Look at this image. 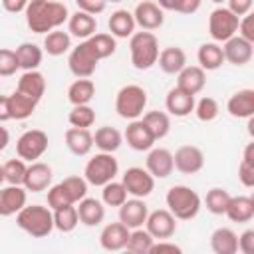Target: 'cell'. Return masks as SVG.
Returning a JSON list of instances; mask_svg holds the SVG:
<instances>
[{
	"instance_id": "cell-5",
	"label": "cell",
	"mask_w": 254,
	"mask_h": 254,
	"mask_svg": "<svg viewBox=\"0 0 254 254\" xmlns=\"http://www.w3.org/2000/svg\"><path fill=\"white\" fill-rule=\"evenodd\" d=\"M145 107H147V91L137 83L123 85L115 95V111L121 119H129V121L139 119Z\"/></svg>"
},
{
	"instance_id": "cell-61",
	"label": "cell",
	"mask_w": 254,
	"mask_h": 254,
	"mask_svg": "<svg viewBox=\"0 0 254 254\" xmlns=\"http://www.w3.org/2000/svg\"><path fill=\"white\" fill-rule=\"evenodd\" d=\"M2 183H4V169H2V165H0V187H2Z\"/></svg>"
},
{
	"instance_id": "cell-1",
	"label": "cell",
	"mask_w": 254,
	"mask_h": 254,
	"mask_svg": "<svg viewBox=\"0 0 254 254\" xmlns=\"http://www.w3.org/2000/svg\"><path fill=\"white\" fill-rule=\"evenodd\" d=\"M26 24L34 34H48L67 22V6L60 0H30L26 10Z\"/></svg>"
},
{
	"instance_id": "cell-20",
	"label": "cell",
	"mask_w": 254,
	"mask_h": 254,
	"mask_svg": "<svg viewBox=\"0 0 254 254\" xmlns=\"http://www.w3.org/2000/svg\"><path fill=\"white\" fill-rule=\"evenodd\" d=\"M28 190L22 185H8L0 187V216H14L24 204Z\"/></svg>"
},
{
	"instance_id": "cell-16",
	"label": "cell",
	"mask_w": 254,
	"mask_h": 254,
	"mask_svg": "<svg viewBox=\"0 0 254 254\" xmlns=\"http://www.w3.org/2000/svg\"><path fill=\"white\" fill-rule=\"evenodd\" d=\"M145 169L155 179H167L175 171L173 153L165 147H151L147 153V159H145Z\"/></svg>"
},
{
	"instance_id": "cell-63",
	"label": "cell",
	"mask_w": 254,
	"mask_h": 254,
	"mask_svg": "<svg viewBox=\"0 0 254 254\" xmlns=\"http://www.w3.org/2000/svg\"><path fill=\"white\" fill-rule=\"evenodd\" d=\"M105 2H121V0H105Z\"/></svg>"
},
{
	"instance_id": "cell-33",
	"label": "cell",
	"mask_w": 254,
	"mask_h": 254,
	"mask_svg": "<svg viewBox=\"0 0 254 254\" xmlns=\"http://www.w3.org/2000/svg\"><path fill=\"white\" fill-rule=\"evenodd\" d=\"M36 105H38V101H36V99H32V97H28V95L20 93L18 89H16L14 93H10V95H8L10 119L24 121V119L32 117V115H34V111H36Z\"/></svg>"
},
{
	"instance_id": "cell-9",
	"label": "cell",
	"mask_w": 254,
	"mask_h": 254,
	"mask_svg": "<svg viewBox=\"0 0 254 254\" xmlns=\"http://www.w3.org/2000/svg\"><path fill=\"white\" fill-rule=\"evenodd\" d=\"M48 135L42 129H28L16 141V153L24 161H38L48 151Z\"/></svg>"
},
{
	"instance_id": "cell-15",
	"label": "cell",
	"mask_w": 254,
	"mask_h": 254,
	"mask_svg": "<svg viewBox=\"0 0 254 254\" xmlns=\"http://www.w3.org/2000/svg\"><path fill=\"white\" fill-rule=\"evenodd\" d=\"M54 179V171L48 163L42 161H32L26 169V177H24V189L30 192H42L46 189H50Z\"/></svg>"
},
{
	"instance_id": "cell-37",
	"label": "cell",
	"mask_w": 254,
	"mask_h": 254,
	"mask_svg": "<svg viewBox=\"0 0 254 254\" xmlns=\"http://www.w3.org/2000/svg\"><path fill=\"white\" fill-rule=\"evenodd\" d=\"M69 48H71V36H69V32H64L60 28L48 32L44 38V52L48 56H54V58L64 56Z\"/></svg>"
},
{
	"instance_id": "cell-49",
	"label": "cell",
	"mask_w": 254,
	"mask_h": 254,
	"mask_svg": "<svg viewBox=\"0 0 254 254\" xmlns=\"http://www.w3.org/2000/svg\"><path fill=\"white\" fill-rule=\"evenodd\" d=\"M65 204H73V202H71L67 190L62 187V183H58L54 187L50 185V189H48V206L54 210V208H60V206H65Z\"/></svg>"
},
{
	"instance_id": "cell-51",
	"label": "cell",
	"mask_w": 254,
	"mask_h": 254,
	"mask_svg": "<svg viewBox=\"0 0 254 254\" xmlns=\"http://www.w3.org/2000/svg\"><path fill=\"white\" fill-rule=\"evenodd\" d=\"M238 181L246 187V189H252L254 187V163H248V161H240L238 165Z\"/></svg>"
},
{
	"instance_id": "cell-26",
	"label": "cell",
	"mask_w": 254,
	"mask_h": 254,
	"mask_svg": "<svg viewBox=\"0 0 254 254\" xmlns=\"http://www.w3.org/2000/svg\"><path fill=\"white\" fill-rule=\"evenodd\" d=\"M224 214H226L232 222H238V224L250 222V220L254 218V198H252V196H246V194L230 196Z\"/></svg>"
},
{
	"instance_id": "cell-47",
	"label": "cell",
	"mask_w": 254,
	"mask_h": 254,
	"mask_svg": "<svg viewBox=\"0 0 254 254\" xmlns=\"http://www.w3.org/2000/svg\"><path fill=\"white\" fill-rule=\"evenodd\" d=\"M62 187L67 190L69 198L73 204H77L83 196H87V181L83 177H77V175H71V177H65L62 181Z\"/></svg>"
},
{
	"instance_id": "cell-25",
	"label": "cell",
	"mask_w": 254,
	"mask_h": 254,
	"mask_svg": "<svg viewBox=\"0 0 254 254\" xmlns=\"http://www.w3.org/2000/svg\"><path fill=\"white\" fill-rule=\"evenodd\" d=\"M65 139V147L77 155V157H85L91 149H93V135L89 129H81V127H69L64 135Z\"/></svg>"
},
{
	"instance_id": "cell-31",
	"label": "cell",
	"mask_w": 254,
	"mask_h": 254,
	"mask_svg": "<svg viewBox=\"0 0 254 254\" xmlns=\"http://www.w3.org/2000/svg\"><path fill=\"white\" fill-rule=\"evenodd\" d=\"M210 248L214 254H236L238 252V234L232 228L220 226L210 234Z\"/></svg>"
},
{
	"instance_id": "cell-21",
	"label": "cell",
	"mask_w": 254,
	"mask_h": 254,
	"mask_svg": "<svg viewBox=\"0 0 254 254\" xmlns=\"http://www.w3.org/2000/svg\"><path fill=\"white\" fill-rule=\"evenodd\" d=\"M165 107H167V113L169 115L187 117L194 109V95H190L185 89H181V87L175 85V87L169 89V93L165 97Z\"/></svg>"
},
{
	"instance_id": "cell-4",
	"label": "cell",
	"mask_w": 254,
	"mask_h": 254,
	"mask_svg": "<svg viewBox=\"0 0 254 254\" xmlns=\"http://www.w3.org/2000/svg\"><path fill=\"white\" fill-rule=\"evenodd\" d=\"M129 56H131V64L135 69L143 71L149 69L157 64L159 58V40L153 32L141 30V32H133V36L129 38Z\"/></svg>"
},
{
	"instance_id": "cell-13",
	"label": "cell",
	"mask_w": 254,
	"mask_h": 254,
	"mask_svg": "<svg viewBox=\"0 0 254 254\" xmlns=\"http://www.w3.org/2000/svg\"><path fill=\"white\" fill-rule=\"evenodd\" d=\"M175 169L183 175H194L204 167V153L196 145H183L173 153Z\"/></svg>"
},
{
	"instance_id": "cell-14",
	"label": "cell",
	"mask_w": 254,
	"mask_h": 254,
	"mask_svg": "<svg viewBox=\"0 0 254 254\" xmlns=\"http://www.w3.org/2000/svg\"><path fill=\"white\" fill-rule=\"evenodd\" d=\"M222 54H224V62L232 65H246L254 56V44L234 34L232 38L222 42Z\"/></svg>"
},
{
	"instance_id": "cell-3",
	"label": "cell",
	"mask_w": 254,
	"mask_h": 254,
	"mask_svg": "<svg viewBox=\"0 0 254 254\" xmlns=\"http://www.w3.org/2000/svg\"><path fill=\"white\" fill-rule=\"evenodd\" d=\"M165 202L169 212L177 218V220H190L198 214L202 200L198 196L196 190H192L187 185H173L167 194H165Z\"/></svg>"
},
{
	"instance_id": "cell-22",
	"label": "cell",
	"mask_w": 254,
	"mask_h": 254,
	"mask_svg": "<svg viewBox=\"0 0 254 254\" xmlns=\"http://www.w3.org/2000/svg\"><path fill=\"white\" fill-rule=\"evenodd\" d=\"M226 111L234 119H248L254 115V89H238L226 101Z\"/></svg>"
},
{
	"instance_id": "cell-43",
	"label": "cell",
	"mask_w": 254,
	"mask_h": 254,
	"mask_svg": "<svg viewBox=\"0 0 254 254\" xmlns=\"http://www.w3.org/2000/svg\"><path fill=\"white\" fill-rule=\"evenodd\" d=\"M230 196H232V194H230L226 189H222V187H212L210 190H206V196H204L206 210H208L210 214H224Z\"/></svg>"
},
{
	"instance_id": "cell-6",
	"label": "cell",
	"mask_w": 254,
	"mask_h": 254,
	"mask_svg": "<svg viewBox=\"0 0 254 254\" xmlns=\"http://www.w3.org/2000/svg\"><path fill=\"white\" fill-rule=\"evenodd\" d=\"M117 175H119L117 159L113 157V153H103V151L93 155L83 169V179L87 181V185L93 187H103L105 183L113 181Z\"/></svg>"
},
{
	"instance_id": "cell-27",
	"label": "cell",
	"mask_w": 254,
	"mask_h": 254,
	"mask_svg": "<svg viewBox=\"0 0 254 254\" xmlns=\"http://www.w3.org/2000/svg\"><path fill=\"white\" fill-rule=\"evenodd\" d=\"M77 216H79V222L85 224V226H97L103 222L105 218V204L97 198H89V196H83L79 202H77Z\"/></svg>"
},
{
	"instance_id": "cell-18",
	"label": "cell",
	"mask_w": 254,
	"mask_h": 254,
	"mask_svg": "<svg viewBox=\"0 0 254 254\" xmlns=\"http://www.w3.org/2000/svg\"><path fill=\"white\" fill-rule=\"evenodd\" d=\"M123 137H125L127 145H129L133 151H141V153H143V151H149V149L157 143L155 137L151 135L149 127L143 123V119H133V121L127 125Z\"/></svg>"
},
{
	"instance_id": "cell-32",
	"label": "cell",
	"mask_w": 254,
	"mask_h": 254,
	"mask_svg": "<svg viewBox=\"0 0 254 254\" xmlns=\"http://www.w3.org/2000/svg\"><path fill=\"white\" fill-rule=\"evenodd\" d=\"M196 60L198 65L204 71H214L224 64V54H222V46L218 42H206L198 48L196 52Z\"/></svg>"
},
{
	"instance_id": "cell-29",
	"label": "cell",
	"mask_w": 254,
	"mask_h": 254,
	"mask_svg": "<svg viewBox=\"0 0 254 254\" xmlns=\"http://www.w3.org/2000/svg\"><path fill=\"white\" fill-rule=\"evenodd\" d=\"M20 93L40 101L42 95L46 93V77L42 71L38 69H30V71H24L18 79V87H16Z\"/></svg>"
},
{
	"instance_id": "cell-19",
	"label": "cell",
	"mask_w": 254,
	"mask_h": 254,
	"mask_svg": "<svg viewBox=\"0 0 254 254\" xmlns=\"http://www.w3.org/2000/svg\"><path fill=\"white\" fill-rule=\"evenodd\" d=\"M129 228L119 220V222H109L103 226L101 234H99V244L103 250L107 252H117V250H123L125 244H127V238H129Z\"/></svg>"
},
{
	"instance_id": "cell-35",
	"label": "cell",
	"mask_w": 254,
	"mask_h": 254,
	"mask_svg": "<svg viewBox=\"0 0 254 254\" xmlns=\"http://www.w3.org/2000/svg\"><path fill=\"white\" fill-rule=\"evenodd\" d=\"M95 97V83L89 77H77L67 87V99L71 105H87Z\"/></svg>"
},
{
	"instance_id": "cell-12",
	"label": "cell",
	"mask_w": 254,
	"mask_h": 254,
	"mask_svg": "<svg viewBox=\"0 0 254 254\" xmlns=\"http://www.w3.org/2000/svg\"><path fill=\"white\" fill-rule=\"evenodd\" d=\"M133 18H135V24L141 30L153 32V30H159L165 24V10L153 0H143L135 6Z\"/></svg>"
},
{
	"instance_id": "cell-44",
	"label": "cell",
	"mask_w": 254,
	"mask_h": 254,
	"mask_svg": "<svg viewBox=\"0 0 254 254\" xmlns=\"http://www.w3.org/2000/svg\"><path fill=\"white\" fill-rule=\"evenodd\" d=\"M67 121L71 127H81V129H89L95 123V111L93 107L87 105H73L71 111L67 113Z\"/></svg>"
},
{
	"instance_id": "cell-55",
	"label": "cell",
	"mask_w": 254,
	"mask_h": 254,
	"mask_svg": "<svg viewBox=\"0 0 254 254\" xmlns=\"http://www.w3.org/2000/svg\"><path fill=\"white\" fill-rule=\"evenodd\" d=\"M159 252H175V254H181L183 252V248L181 246H177L175 242H167V240H155L153 242V246H151V250H149V254H159Z\"/></svg>"
},
{
	"instance_id": "cell-50",
	"label": "cell",
	"mask_w": 254,
	"mask_h": 254,
	"mask_svg": "<svg viewBox=\"0 0 254 254\" xmlns=\"http://www.w3.org/2000/svg\"><path fill=\"white\" fill-rule=\"evenodd\" d=\"M236 34H238V36H242L244 40H248V42H252V44H254V16H252L250 12H248V14H244V16H240Z\"/></svg>"
},
{
	"instance_id": "cell-7",
	"label": "cell",
	"mask_w": 254,
	"mask_h": 254,
	"mask_svg": "<svg viewBox=\"0 0 254 254\" xmlns=\"http://www.w3.org/2000/svg\"><path fill=\"white\" fill-rule=\"evenodd\" d=\"M238 16L232 14L228 8L224 6H218L210 12L208 16V34L212 38V42H226L228 38H232L238 30Z\"/></svg>"
},
{
	"instance_id": "cell-54",
	"label": "cell",
	"mask_w": 254,
	"mask_h": 254,
	"mask_svg": "<svg viewBox=\"0 0 254 254\" xmlns=\"http://www.w3.org/2000/svg\"><path fill=\"white\" fill-rule=\"evenodd\" d=\"M228 2V10L232 12V14H236L238 18L240 16H244V14H248L250 10H252V4H254V0H226Z\"/></svg>"
},
{
	"instance_id": "cell-10",
	"label": "cell",
	"mask_w": 254,
	"mask_h": 254,
	"mask_svg": "<svg viewBox=\"0 0 254 254\" xmlns=\"http://www.w3.org/2000/svg\"><path fill=\"white\" fill-rule=\"evenodd\" d=\"M121 183L127 189V194L137 196V198L149 196L153 192V189H155V177L143 167H129L123 173Z\"/></svg>"
},
{
	"instance_id": "cell-45",
	"label": "cell",
	"mask_w": 254,
	"mask_h": 254,
	"mask_svg": "<svg viewBox=\"0 0 254 254\" xmlns=\"http://www.w3.org/2000/svg\"><path fill=\"white\" fill-rule=\"evenodd\" d=\"M4 169V183L8 185H24V177H26V161L24 159H10L2 165Z\"/></svg>"
},
{
	"instance_id": "cell-53",
	"label": "cell",
	"mask_w": 254,
	"mask_h": 254,
	"mask_svg": "<svg viewBox=\"0 0 254 254\" xmlns=\"http://www.w3.org/2000/svg\"><path fill=\"white\" fill-rule=\"evenodd\" d=\"M238 250L242 254H254V230L248 228L238 236Z\"/></svg>"
},
{
	"instance_id": "cell-48",
	"label": "cell",
	"mask_w": 254,
	"mask_h": 254,
	"mask_svg": "<svg viewBox=\"0 0 254 254\" xmlns=\"http://www.w3.org/2000/svg\"><path fill=\"white\" fill-rule=\"evenodd\" d=\"M20 69L18 65V58L14 50L8 48H0V77H10Z\"/></svg>"
},
{
	"instance_id": "cell-40",
	"label": "cell",
	"mask_w": 254,
	"mask_h": 254,
	"mask_svg": "<svg viewBox=\"0 0 254 254\" xmlns=\"http://www.w3.org/2000/svg\"><path fill=\"white\" fill-rule=\"evenodd\" d=\"M153 242H155V238L147 232V228L139 226V228H133V230L129 232L125 250L131 252V254H149Z\"/></svg>"
},
{
	"instance_id": "cell-42",
	"label": "cell",
	"mask_w": 254,
	"mask_h": 254,
	"mask_svg": "<svg viewBox=\"0 0 254 254\" xmlns=\"http://www.w3.org/2000/svg\"><path fill=\"white\" fill-rule=\"evenodd\" d=\"M101 202L105 206H121L127 200V189L123 187L121 181H109L101 187Z\"/></svg>"
},
{
	"instance_id": "cell-57",
	"label": "cell",
	"mask_w": 254,
	"mask_h": 254,
	"mask_svg": "<svg viewBox=\"0 0 254 254\" xmlns=\"http://www.w3.org/2000/svg\"><path fill=\"white\" fill-rule=\"evenodd\" d=\"M0 2H2V8H4L6 12H10V14H20V12L26 10V6H28L30 0H0Z\"/></svg>"
},
{
	"instance_id": "cell-23",
	"label": "cell",
	"mask_w": 254,
	"mask_h": 254,
	"mask_svg": "<svg viewBox=\"0 0 254 254\" xmlns=\"http://www.w3.org/2000/svg\"><path fill=\"white\" fill-rule=\"evenodd\" d=\"M206 83V71L200 65H185L177 73V87L185 89L190 95H196L204 89Z\"/></svg>"
},
{
	"instance_id": "cell-28",
	"label": "cell",
	"mask_w": 254,
	"mask_h": 254,
	"mask_svg": "<svg viewBox=\"0 0 254 254\" xmlns=\"http://www.w3.org/2000/svg\"><path fill=\"white\" fill-rule=\"evenodd\" d=\"M107 28H109V32H111L113 38H131L133 32H135V28H137L135 18H133V12L123 10V8L111 12V16L107 20Z\"/></svg>"
},
{
	"instance_id": "cell-52",
	"label": "cell",
	"mask_w": 254,
	"mask_h": 254,
	"mask_svg": "<svg viewBox=\"0 0 254 254\" xmlns=\"http://www.w3.org/2000/svg\"><path fill=\"white\" fill-rule=\"evenodd\" d=\"M75 4H77V10L87 12V14H91V16L101 14V12L105 10V6H107L105 0H75Z\"/></svg>"
},
{
	"instance_id": "cell-59",
	"label": "cell",
	"mask_w": 254,
	"mask_h": 254,
	"mask_svg": "<svg viewBox=\"0 0 254 254\" xmlns=\"http://www.w3.org/2000/svg\"><path fill=\"white\" fill-rule=\"evenodd\" d=\"M8 143H10V133H8V129L2 127V123H0V151H4V149L8 147Z\"/></svg>"
},
{
	"instance_id": "cell-8",
	"label": "cell",
	"mask_w": 254,
	"mask_h": 254,
	"mask_svg": "<svg viewBox=\"0 0 254 254\" xmlns=\"http://www.w3.org/2000/svg\"><path fill=\"white\" fill-rule=\"evenodd\" d=\"M97 64H99V58L95 56V52L87 40H81L75 48H71L69 58H67L69 71L75 77H91L95 73Z\"/></svg>"
},
{
	"instance_id": "cell-56",
	"label": "cell",
	"mask_w": 254,
	"mask_h": 254,
	"mask_svg": "<svg viewBox=\"0 0 254 254\" xmlns=\"http://www.w3.org/2000/svg\"><path fill=\"white\" fill-rule=\"evenodd\" d=\"M200 4H202V0H177L175 12H179V14H194L200 8Z\"/></svg>"
},
{
	"instance_id": "cell-58",
	"label": "cell",
	"mask_w": 254,
	"mask_h": 254,
	"mask_svg": "<svg viewBox=\"0 0 254 254\" xmlns=\"http://www.w3.org/2000/svg\"><path fill=\"white\" fill-rule=\"evenodd\" d=\"M10 121V107H8V95H0V123Z\"/></svg>"
},
{
	"instance_id": "cell-24",
	"label": "cell",
	"mask_w": 254,
	"mask_h": 254,
	"mask_svg": "<svg viewBox=\"0 0 254 254\" xmlns=\"http://www.w3.org/2000/svg\"><path fill=\"white\" fill-rule=\"evenodd\" d=\"M67 32L73 38L87 40L89 36H93L97 32V20H95V16L77 10V12L69 14V18H67Z\"/></svg>"
},
{
	"instance_id": "cell-38",
	"label": "cell",
	"mask_w": 254,
	"mask_h": 254,
	"mask_svg": "<svg viewBox=\"0 0 254 254\" xmlns=\"http://www.w3.org/2000/svg\"><path fill=\"white\" fill-rule=\"evenodd\" d=\"M143 123L149 127L155 141L165 139L171 131V117H169L167 111H147L143 115Z\"/></svg>"
},
{
	"instance_id": "cell-62",
	"label": "cell",
	"mask_w": 254,
	"mask_h": 254,
	"mask_svg": "<svg viewBox=\"0 0 254 254\" xmlns=\"http://www.w3.org/2000/svg\"><path fill=\"white\" fill-rule=\"evenodd\" d=\"M210 2H214V4H222V2H226V0H210Z\"/></svg>"
},
{
	"instance_id": "cell-34",
	"label": "cell",
	"mask_w": 254,
	"mask_h": 254,
	"mask_svg": "<svg viewBox=\"0 0 254 254\" xmlns=\"http://www.w3.org/2000/svg\"><path fill=\"white\" fill-rule=\"evenodd\" d=\"M14 52H16V58H18V65L24 71L38 69L40 64H42V58H44V50L38 44H32V42H22Z\"/></svg>"
},
{
	"instance_id": "cell-2",
	"label": "cell",
	"mask_w": 254,
	"mask_h": 254,
	"mask_svg": "<svg viewBox=\"0 0 254 254\" xmlns=\"http://www.w3.org/2000/svg\"><path fill=\"white\" fill-rule=\"evenodd\" d=\"M16 224L32 238H46L54 230V212L50 206L24 204L16 212Z\"/></svg>"
},
{
	"instance_id": "cell-36",
	"label": "cell",
	"mask_w": 254,
	"mask_h": 254,
	"mask_svg": "<svg viewBox=\"0 0 254 254\" xmlns=\"http://www.w3.org/2000/svg\"><path fill=\"white\" fill-rule=\"evenodd\" d=\"M123 143V135L119 129L111 127V125H103L95 131L93 135V145L103 151V153H115Z\"/></svg>"
},
{
	"instance_id": "cell-46",
	"label": "cell",
	"mask_w": 254,
	"mask_h": 254,
	"mask_svg": "<svg viewBox=\"0 0 254 254\" xmlns=\"http://www.w3.org/2000/svg\"><path fill=\"white\" fill-rule=\"evenodd\" d=\"M194 115L198 117V121H204V123H208V121H214L216 117H218V113H220V107H218V101L214 99V97H208V95H204V97H200L198 101H194Z\"/></svg>"
},
{
	"instance_id": "cell-39",
	"label": "cell",
	"mask_w": 254,
	"mask_h": 254,
	"mask_svg": "<svg viewBox=\"0 0 254 254\" xmlns=\"http://www.w3.org/2000/svg\"><path fill=\"white\" fill-rule=\"evenodd\" d=\"M52 212H54V228L64 232V234L75 230V226L79 224L75 204H65V206H60V208H54Z\"/></svg>"
},
{
	"instance_id": "cell-41",
	"label": "cell",
	"mask_w": 254,
	"mask_h": 254,
	"mask_svg": "<svg viewBox=\"0 0 254 254\" xmlns=\"http://www.w3.org/2000/svg\"><path fill=\"white\" fill-rule=\"evenodd\" d=\"M87 42H89V46L93 48V52H95V56L99 60H105V58L113 56L115 50H117L115 38L111 34H105V32H95L93 36L87 38Z\"/></svg>"
},
{
	"instance_id": "cell-11",
	"label": "cell",
	"mask_w": 254,
	"mask_h": 254,
	"mask_svg": "<svg viewBox=\"0 0 254 254\" xmlns=\"http://www.w3.org/2000/svg\"><path fill=\"white\" fill-rule=\"evenodd\" d=\"M145 228L155 240H167L177 232V218L169 212V208H159L147 214Z\"/></svg>"
},
{
	"instance_id": "cell-17",
	"label": "cell",
	"mask_w": 254,
	"mask_h": 254,
	"mask_svg": "<svg viewBox=\"0 0 254 254\" xmlns=\"http://www.w3.org/2000/svg\"><path fill=\"white\" fill-rule=\"evenodd\" d=\"M147 214H149V208H147L145 200H143V198H137V196L127 198V200L119 206V220H121L129 230L143 226L145 220H147Z\"/></svg>"
},
{
	"instance_id": "cell-60",
	"label": "cell",
	"mask_w": 254,
	"mask_h": 254,
	"mask_svg": "<svg viewBox=\"0 0 254 254\" xmlns=\"http://www.w3.org/2000/svg\"><path fill=\"white\" fill-rule=\"evenodd\" d=\"M157 4L163 8V10H173L175 12V6H177V0H157Z\"/></svg>"
},
{
	"instance_id": "cell-30",
	"label": "cell",
	"mask_w": 254,
	"mask_h": 254,
	"mask_svg": "<svg viewBox=\"0 0 254 254\" xmlns=\"http://www.w3.org/2000/svg\"><path fill=\"white\" fill-rule=\"evenodd\" d=\"M157 64L159 67L169 73V75H177L185 65H187V54L183 48L179 46H169L165 50L159 52V58H157Z\"/></svg>"
}]
</instances>
